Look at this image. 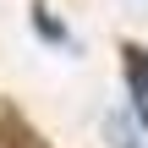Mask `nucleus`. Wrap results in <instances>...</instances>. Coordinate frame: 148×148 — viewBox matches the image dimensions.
<instances>
[{"label": "nucleus", "mask_w": 148, "mask_h": 148, "mask_svg": "<svg viewBox=\"0 0 148 148\" xmlns=\"http://www.w3.org/2000/svg\"><path fill=\"white\" fill-rule=\"evenodd\" d=\"M121 82H126V104L137 115V126H148V44H121Z\"/></svg>", "instance_id": "f257e3e1"}, {"label": "nucleus", "mask_w": 148, "mask_h": 148, "mask_svg": "<svg viewBox=\"0 0 148 148\" xmlns=\"http://www.w3.org/2000/svg\"><path fill=\"white\" fill-rule=\"evenodd\" d=\"M0 148H55L27 115H22V104H11V99H0Z\"/></svg>", "instance_id": "f03ea898"}, {"label": "nucleus", "mask_w": 148, "mask_h": 148, "mask_svg": "<svg viewBox=\"0 0 148 148\" xmlns=\"http://www.w3.org/2000/svg\"><path fill=\"white\" fill-rule=\"evenodd\" d=\"M27 22H33V33L44 38V44H55V49H77V38H71V27L44 5V0H33V11H27Z\"/></svg>", "instance_id": "7ed1b4c3"}]
</instances>
